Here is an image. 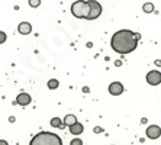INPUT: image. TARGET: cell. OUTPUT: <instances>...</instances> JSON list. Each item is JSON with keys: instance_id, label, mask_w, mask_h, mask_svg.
I'll return each instance as SVG.
<instances>
[{"instance_id": "13", "label": "cell", "mask_w": 161, "mask_h": 145, "mask_svg": "<svg viewBox=\"0 0 161 145\" xmlns=\"http://www.w3.org/2000/svg\"><path fill=\"white\" fill-rule=\"evenodd\" d=\"M51 125H53L54 128H58V126H61V120L58 119V118H54V119L51 120Z\"/></svg>"}, {"instance_id": "1", "label": "cell", "mask_w": 161, "mask_h": 145, "mask_svg": "<svg viewBox=\"0 0 161 145\" xmlns=\"http://www.w3.org/2000/svg\"><path fill=\"white\" fill-rule=\"evenodd\" d=\"M139 42V34H135L129 29H120L115 32L110 39V47L115 52L129 54L135 51Z\"/></svg>"}, {"instance_id": "12", "label": "cell", "mask_w": 161, "mask_h": 145, "mask_svg": "<svg viewBox=\"0 0 161 145\" xmlns=\"http://www.w3.org/2000/svg\"><path fill=\"white\" fill-rule=\"evenodd\" d=\"M142 9H144V12L150 13V12H153V10H154V4H153V3H145V4L142 6Z\"/></svg>"}, {"instance_id": "11", "label": "cell", "mask_w": 161, "mask_h": 145, "mask_svg": "<svg viewBox=\"0 0 161 145\" xmlns=\"http://www.w3.org/2000/svg\"><path fill=\"white\" fill-rule=\"evenodd\" d=\"M60 86V83H58V80H55V78H53V80H49L48 81V87L49 89H57Z\"/></svg>"}, {"instance_id": "8", "label": "cell", "mask_w": 161, "mask_h": 145, "mask_svg": "<svg viewBox=\"0 0 161 145\" xmlns=\"http://www.w3.org/2000/svg\"><path fill=\"white\" fill-rule=\"evenodd\" d=\"M18 31H19V34L28 35V34H31V32H32V26H31L29 22H22V23H19Z\"/></svg>"}, {"instance_id": "17", "label": "cell", "mask_w": 161, "mask_h": 145, "mask_svg": "<svg viewBox=\"0 0 161 145\" xmlns=\"http://www.w3.org/2000/svg\"><path fill=\"white\" fill-rule=\"evenodd\" d=\"M39 4V2H31V6H38Z\"/></svg>"}, {"instance_id": "3", "label": "cell", "mask_w": 161, "mask_h": 145, "mask_svg": "<svg viewBox=\"0 0 161 145\" xmlns=\"http://www.w3.org/2000/svg\"><path fill=\"white\" fill-rule=\"evenodd\" d=\"M29 145H63L61 138L53 132H39L36 134Z\"/></svg>"}, {"instance_id": "6", "label": "cell", "mask_w": 161, "mask_h": 145, "mask_svg": "<svg viewBox=\"0 0 161 145\" xmlns=\"http://www.w3.org/2000/svg\"><path fill=\"white\" fill-rule=\"evenodd\" d=\"M109 93L112 96H119L124 93V84L119 81H113L112 84H109Z\"/></svg>"}, {"instance_id": "2", "label": "cell", "mask_w": 161, "mask_h": 145, "mask_svg": "<svg viewBox=\"0 0 161 145\" xmlns=\"http://www.w3.org/2000/svg\"><path fill=\"white\" fill-rule=\"evenodd\" d=\"M71 13L75 18L93 20L102 15V4L96 0H87V2H74L71 4Z\"/></svg>"}, {"instance_id": "10", "label": "cell", "mask_w": 161, "mask_h": 145, "mask_svg": "<svg viewBox=\"0 0 161 145\" xmlns=\"http://www.w3.org/2000/svg\"><path fill=\"white\" fill-rule=\"evenodd\" d=\"M70 132L71 134H74V135H79V134H81L83 132V125L80 122H77L75 125H73V126H70Z\"/></svg>"}, {"instance_id": "16", "label": "cell", "mask_w": 161, "mask_h": 145, "mask_svg": "<svg viewBox=\"0 0 161 145\" xmlns=\"http://www.w3.org/2000/svg\"><path fill=\"white\" fill-rule=\"evenodd\" d=\"M0 145H9V144L4 141V139H0Z\"/></svg>"}, {"instance_id": "14", "label": "cell", "mask_w": 161, "mask_h": 145, "mask_svg": "<svg viewBox=\"0 0 161 145\" xmlns=\"http://www.w3.org/2000/svg\"><path fill=\"white\" fill-rule=\"evenodd\" d=\"M6 38H8L6 36V34H4L3 31H0V44H3V42L6 41Z\"/></svg>"}, {"instance_id": "5", "label": "cell", "mask_w": 161, "mask_h": 145, "mask_svg": "<svg viewBox=\"0 0 161 145\" xmlns=\"http://www.w3.org/2000/svg\"><path fill=\"white\" fill-rule=\"evenodd\" d=\"M147 137L150 139H158L161 137V128L158 125H150L147 128Z\"/></svg>"}, {"instance_id": "9", "label": "cell", "mask_w": 161, "mask_h": 145, "mask_svg": "<svg viewBox=\"0 0 161 145\" xmlns=\"http://www.w3.org/2000/svg\"><path fill=\"white\" fill-rule=\"evenodd\" d=\"M64 123L70 128V126H73V125H75V123H77V118H75L74 115H67V116H65V119H64Z\"/></svg>"}, {"instance_id": "15", "label": "cell", "mask_w": 161, "mask_h": 145, "mask_svg": "<svg viewBox=\"0 0 161 145\" xmlns=\"http://www.w3.org/2000/svg\"><path fill=\"white\" fill-rule=\"evenodd\" d=\"M70 145H83V141H81V139H77V138H75V139H73V141L70 142Z\"/></svg>"}, {"instance_id": "4", "label": "cell", "mask_w": 161, "mask_h": 145, "mask_svg": "<svg viewBox=\"0 0 161 145\" xmlns=\"http://www.w3.org/2000/svg\"><path fill=\"white\" fill-rule=\"evenodd\" d=\"M147 81L151 86H158L161 83V73L157 70H153L147 74Z\"/></svg>"}, {"instance_id": "7", "label": "cell", "mask_w": 161, "mask_h": 145, "mask_svg": "<svg viewBox=\"0 0 161 145\" xmlns=\"http://www.w3.org/2000/svg\"><path fill=\"white\" fill-rule=\"evenodd\" d=\"M31 96L28 93H20L18 94V97H16V102H18V104H20V106H28V104L31 103Z\"/></svg>"}]
</instances>
